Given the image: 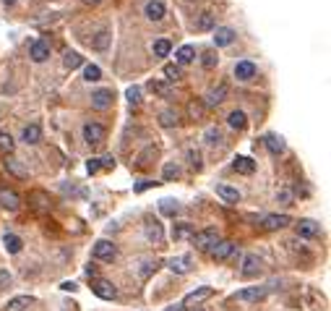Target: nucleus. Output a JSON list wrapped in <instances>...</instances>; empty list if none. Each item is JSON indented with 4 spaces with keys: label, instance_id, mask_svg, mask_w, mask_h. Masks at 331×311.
<instances>
[{
    "label": "nucleus",
    "instance_id": "1",
    "mask_svg": "<svg viewBox=\"0 0 331 311\" xmlns=\"http://www.w3.org/2000/svg\"><path fill=\"white\" fill-rule=\"evenodd\" d=\"M105 136H107V131H105L102 123H97V121L84 123V141L86 144H102Z\"/></svg>",
    "mask_w": 331,
    "mask_h": 311
},
{
    "label": "nucleus",
    "instance_id": "2",
    "mask_svg": "<svg viewBox=\"0 0 331 311\" xmlns=\"http://www.w3.org/2000/svg\"><path fill=\"white\" fill-rule=\"evenodd\" d=\"M193 246L196 249H211L217 241H219V233L214 230V227H206V230H198V233H193Z\"/></svg>",
    "mask_w": 331,
    "mask_h": 311
},
{
    "label": "nucleus",
    "instance_id": "3",
    "mask_svg": "<svg viewBox=\"0 0 331 311\" xmlns=\"http://www.w3.org/2000/svg\"><path fill=\"white\" fill-rule=\"evenodd\" d=\"M91 293L99 296V298H105V301H112L117 296V288L110 280H91Z\"/></svg>",
    "mask_w": 331,
    "mask_h": 311
},
{
    "label": "nucleus",
    "instance_id": "4",
    "mask_svg": "<svg viewBox=\"0 0 331 311\" xmlns=\"http://www.w3.org/2000/svg\"><path fill=\"white\" fill-rule=\"evenodd\" d=\"M209 251H211V259H214V262H224V259H229V256H232L235 243H232V241H217Z\"/></svg>",
    "mask_w": 331,
    "mask_h": 311
},
{
    "label": "nucleus",
    "instance_id": "5",
    "mask_svg": "<svg viewBox=\"0 0 331 311\" xmlns=\"http://www.w3.org/2000/svg\"><path fill=\"white\" fill-rule=\"evenodd\" d=\"M144 16L149 18V21H162V18L167 16V8H164L162 0H149V3L144 5Z\"/></svg>",
    "mask_w": 331,
    "mask_h": 311
},
{
    "label": "nucleus",
    "instance_id": "6",
    "mask_svg": "<svg viewBox=\"0 0 331 311\" xmlns=\"http://www.w3.org/2000/svg\"><path fill=\"white\" fill-rule=\"evenodd\" d=\"M224 97H227V84L211 87V89L206 91V97H204V105H206V107H217V105L224 102Z\"/></svg>",
    "mask_w": 331,
    "mask_h": 311
},
{
    "label": "nucleus",
    "instance_id": "7",
    "mask_svg": "<svg viewBox=\"0 0 331 311\" xmlns=\"http://www.w3.org/2000/svg\"><path fill=\"white\" fill-rule=\"evenodd\" d=\"M29 58L34 63H44V60L50 58V44L44 42V40H34L32 47H29Z\"/></svg>",
    "mask_w": 331,
    "mask_h": 311
},
{
    "label": "nucleus",
    "instance_id": "8",
    "mask_svg": "<svg viewBox=\"0 0 331 311\" xmlns=\"http://www.w3.org/2000/svg\"><path fill=\"white\" fill-rule=\"evenodd\" d=\"M292 225V217L290 215H269L263 217V230H282V227Z\"/></svg>",
    "mask_w": 331,
    "mask_h": 311
},
{
    "label": "nucleus",
    "instance_id": "9",
    "mask_svg": "<svg viewBox=\"0 0 331 311\" xmlns=\"http://www.w3.org/2000/svg\"><path fill=\"white\" fill-rule=\"evenodd\" d=\"M256 73H258V68H256V63H251V60H240L235 66V79H240V81L256 79Z\"/></svg>",
    "mask_w": 331,
    "mask_h": 311
},
{
    "label": "nucleus",
    "instance_id": "10",
    "mask_svg": "<svg viewBox=\"0 0 331 311\" xmlns=\"http://www.w3.org/2000/svg\"><path fill=\"white\" fill-rule=\"evenodd\" d=\"M94 259H102V262H112L115 259V246L110 241H97L94 243Z\"/></svg>",
    "mask_w": 331,
    "mask_h": 311
},
{
    "label": "nucleus",
    "instance_id": "11",
    "mask_svg": "<svg viewBox=\"0 0 331 311\" xmlns=\"http://www.w3.org/2000/svg\"><path fill=\"white\" fill-rule=\"evenodd\" d=\"M261 272V259L256 254H248L245 259H243V269H240V274L243 277H256V274Z\"/></svg>",
    "mask_w": 331,
    "mask_h": 311
},
{
    "label": "nucleus",
    "instance_id": "12",
    "mask_svg": "<svg viewBox=\"0 0 331 311\" xmlns=\"http://www.w3.org/2000/svg\"><path fill=\"white\" fill-rule=\"evenodd\" d=\"M211 290L209 285H204V288H198V290H190L185 298H183V306H196V304H201V301H206V298H211Z\"/></svg>",
    "mask_w": 331,
    "mask_h": 311
},
{
    "label": "nucleus",
    "instance_id": "13",
    "mask_svg": "<svg viewBox=\"0 0 331 311\" xmlns=\"http://www.w3.org/2000/svg\"><path fill=\"white\" fill-rule=\"evenodd\" d=\"M91 105H94L97 110H107L110 105H112V91L110 89H97L94 94H91Z\"/></svg>",
    "mask_w": 331,
    "mask_h": 311
},
{
    "label": "nucleus",
    "instance_id": "14",
    "mask_svg": "<svg viewBox=\"0 0 331 311\" xmlns=\"http://www.w3.org/2000/svg\"><path fill=\"white\" fill-rule=\"evenodd\" d=\"M167 267H170L172 272H178V274H185V272L193 267V262H190L188 254H183V256H172V259L167 262Z\"/></svg>",
    "mask_w": 331,
    "mask_h": 311
},
{
    "label": "nucleus",
    "instance_id": "15",
    "mask_svg": "<svg viewBox=\"0 0 331 311\" xmlns=\"http://www.w3.org/2000/svg\"><path fill=\"white\" fill-rule=\"evenodd\" d=\"M29 204L37 209V212H47L50 209V196L44 191H32L29 194Z\"/></svg>",
    "mask_w": 331,
    "mask_h": 311
},
{
    "label": "nucleus",
    "instance_id": "16",
    "mask_svg": "<svg viewBox=\"0 0 331 311\" xmlns=\"http://www.w3.org/2000/svg\"><path fill=\"white\" fill-rule=\"evenodd\" d=\"M232 40H235V32L229 29V26H217V32H214L217 47H227V44H232Z\"/></svg>",
    "mask_w": 331,
    "mask_h": 311
},
{
    "label": "nucleus",
    "instance_id": "17",
    "mask_svg": "<svg viewBox=\"0 0 331 311\" xmlns=\"http://www.w3.org/2000/svg\"><path fill=\"white\" fill-rule=\"evenodd\" d=\"M232 168L237 173H243V176H253L256 173V162L251 157H243V154H237V157L232 160Z\"/></svg>",
    "mask_w": 331,
    "mask_h": 311
},
{
    "label": "nucleus",
    "instance_id": "18",
    "mask_svg": "<svg viewBox=\"0 0 331 311\" xmlns=\"http://www.w3.org/2000/svg\"><path fill=\"white\" fill-rule=\"evenodd\" d=\"M266 296V288H243L240 293H237V301H245V304H253V301H261Z\"/></svg>",
    "mask_w": 331,
    "mask_h": 311
},
{
    "label": "nucleus",
    "instance_id": "19",
    "mask_svg": "<svg viewBox=\"0 0 331 311\" xmlns=\"http://www.w3.org/2000/svg\"><path fill=\"white\" fill-rule=\"evenodd\" d=\"M217 194L222 196L227 204H237V201H240V191L232 188V186H227V183H219V186H217Z\"/></svg>",
    "mask_w": 331,
    "mask_h": 311
},
{
    "label": "nucleus",
    "instance_id": "20",
    "mask_svg": "<svg viewBox=\"0 0 331 311\" xmlns=\"http://www.w3.org/2000/svg\"><path fill=\"white\" fill-rule=\"evenodd\" d=\"M321 233V227L318 222H313V220H302V222L297 225V235L300 238H316Z\"/></svg>",
    "mask_w": 331,
    "mask_h": 311
},
{
    "label": "nucleus",
    "instance_id": "21",
    "mask_svg": "<svg viewBox=\"0 0 331 311\" xmlns=\"http://www.w3.org/2000/svg\"><path fill=\"white\" fill-rule=\"evenodd\" d=\"M3 165H5V170H8V173H13L16 178H21V180H24V178H29V170H26V168H24V165L18 162V160H13V157H5V162H3Z\"/></svg>",
    "mask_w": 331,
    "mask_h": 311
},
{
    "label": "nucleus",
    "instance_id": "22",
    "mask_svg": "<svg viewBox=\"0 0 331 311\" xmlns=\"http://www.w3.org/2000/svg\"><path fill=\"white\" fill-rule=\"evenodd\" d=\"M3 246H5L8 254H18V251L24 249V241H21L16 233H5V235H3Z\"/></svg>",
    "mask_w": 331,
    "mask_h": 311
},
{
    "label": "nucleus",
    "instance_id": "23",
    "mask_svg": "<svg viewBox=\"0 0 331 311\" xmlns=\"http://www.w3.org/2000/svg\"><path fill=\"white\" fill-rule=\"evenodd\" d=\"M206 115V105L201 102V99H190L188 102V118L190 121H204Z\"/></svg>",
    "mask_w": 331,
    "mask_h": 311
},
{
    "label": "nucleus",
    "instance_id": "24",
    "mask_svg": "<svg viewBox=\"0 0 331 311\" xmlns=\"http://www.w3.org/2000/svg\"><path fill=\"white\" fill-rule=\"evenodd\" d=\"M146 238H149L151 243H157V246L162 243L164 235H162V225L157 222V220H154V222H151V220H146Z\"/></svg>",
    "mask_w": 331,
    "mask_h": 311
},
{
    "label": "nucleus",
    "instance_id": "25",
    "mask_svg": "<svg viewBox=\"0 0 331 311\" xmlns=\"http://www.w3.org/2000/svg\"><path fill=\"white\" fill-rule=\"evenodd\" d=\"M227 123H229V128H235V131H243L248 126V118H245L243 110H232V113L227 115Z\"/></svg>",
    "mask_w": 331,
    "mask_h": 311
},
{
    "label": "nucleus",
    "instance_id": "26",
    "mask_svg": "<svg viewBox=\"0 0 331 311\" xmlns=\"http://www.w3.org/2000/svg\"><path fill=\"white\" fill-rule=\"evenodd\" d=\"M21 139H24L26 144H39V141H42V128L37 126V123L26 126V128H24V133H21Z\"/></svg>",
    "mask_w": 331,
    "mask_h": 311
},
{
    "label": "nucleus",
    "instance_id": "27",
    "mask_svg": "<svg viewBox=\"0 0 331 311\" xmlns=\"http://www.w3.org/2000/svg\"><path fill=\"white\" fill-rule=\"evenodd\" d=\"M34 304V298L32 296H16V298H11V301H8V311H24V309H29Z\"/></svg>",
    "mask_w": 331,
    "mask_h": 311
},
{
    "label": "nucleus",
    "instance_id": "28",
    "mask_svg": "<svg viewBox=\"0 0 331 311\" xmlns=\"http://www.w3.org/2000/svg\"><path fill=\"white\" fill-rule=\"evenodd\" d=\"M193 233H196V230H193L190 222H180V225L172 227V238H175V241H185V238H193Z\"/></svg>",
    "mask_w": 331,
    "mask_h": 311
},
{
    "label": "nucleus",
    "instance_id": "29",
    "mask_svg": "<svg viewBox=\"0 0 331 311\" xmlns=\"http://www.w3.org/2000/svg\"><path fill=\"white\" fill-rule=\"evenodd\" d=\"M149 89L154 91V94H159V97H172V87L167 84V81L151 79V81H149Z\"/></svg>",
    "mask_w": 331,
    "mask_h": 311
},
{
    "label": "nucleus",
    "instance_id": "30",
    "mask_svg": "<svg viewBox=\"0 0 331 311\" xmlns=\"http://www.w3.org/2000/svg\"><path fill=\"white\" fill-rule=\"evenodd\" d=\"M0 201H3V207L11 209V212H16L18 204H21V199H18L16 191H3V194H0Z\"/></svg>",
    "mask_w": 331,
    "mask_h": 311
},
{
    "label": "nucleus",
    "instance_id": "31",
    "mask_svg": "<svg viewBox=\"0 0 331 311\" xmlns=\"http://www.w3.org/2000/svg\"><path fill=\"white\" fill-rule=\"evenodd\" d=\"M159 212H162L164 217H175V215L180 212V204H178L175 199H162V201H159Z\"/></svg>",
    "mask_w": 331,
    "mask_h": 311
},
{
    "label": "nucleus",
    "instance_id": "32",
    "mask_svg": "<svg viewBox=\"0 0 331 311\" xmlns=\"http://www.w3.org/2000/svg\"><path fill=\"white\" fill-rule=\"evenodd\" d=\"M266 149H269L271 154H282L284 152V141L279 139V136H274V133H269V136H266Z\"/></svg>",
    "mask_w": 331,
    "mask_h": 311
},
{
    "label": "nucleus",
    "instance_id": "33",
    "mask_svg": "<svg viewBox=\"0 0 331 311\" xmlns=\"http://www.w3.org/2000/svg\"><path fill=\"white\" fill-rule=\"evenodd\" d=\"M209 29H214V13H201L198 16V21H196V32H209Z\"/></svg>",
    "mask_w": 331,
    "mask_h": 311
},
{
    "label": "nucleus",
    "instance_id": "34",
    "mask_svg": "<svg viewBox=\"0 0 331 311\" xmlns=\"http://www.w3.org/2000/svg\"><path fill=\"white\" fill-rule=\"evenodd\" d=\"M81 63H84V58H81L78 52H73V50H68L66 55H63V66H66L68 71H73V68H78Z\"/></svg>",
    "mask_w": 331,
    "mask_h": 311
},
{
    "label": "nucleus",
    "instance_id": "35",
    "mask_svg": "<svg viewBox=\"0 0 331 311\" xmlns=\"http://www.w3.org/2000/svg\"><path fill=\"white\" fill-rule=\"evenodd\" d=\"M159 123H162L164 128L178 126V113H175V110H162V113H159Z\"/></svg>",
    "mask_w": 331,
    "mask_h": 311
},
{
    "label": "nucleus",
    "instance_id": "36",
    "mask_svg": "<svg viewBox=\"0 0 331 311\" xmlns=\"http://www.w3.org/2000/svg\"><path fill=\"white\" fill-rule=\"evenodd\" d=\"M175 58H178V63H190L193 58H196V50H193L190 44H183V47L175 52Z\"/></svg>",
    "mask_w": 331,
    "mask_h": 311
},
{
    "label": "nucleus",
    "instance_id": "37",
    "mask_svg": "<svg viewBox=\"0 0 331 311\" xmlns=\"http://www.w3.org/2000/svg\"><path fill=\"white\" fill-rule=\"evenodd\" d=\"M107 44H110V32L107 29H102L94 40H91V47L94 50H107Z\"/></svg>",
    "mask_w": 331,
    "mask_h": 311
},
{
    "label": "nucleus",
    "instance_id": "38",
    "mask_svg": "<svg viewBox=\"0 0 331 311\" xmlns=\"http://www.w3.org/2000/svg\"><path fill=\"white\" fill-rule=\"evenodd\" d=\"M185 160H188V165H190L193 170H201V168H204V162H201V152L193 149V146L185 152Z\"/></svg>",
    "mask_w": 331,
    "mask_h": 311
},
{
    "label": "nucleus",
    "instance_id": "39",
    "mask_svg": "<svg viewBox=\"0 0 331 311\" xmlns=\"http://www.w3.org/2000/svg\"><path fill=\"white\" fill-rule=\"evenodd\" d=\"M170 50H172L170 40H157V42H154V55H157V58H167Z\"/></svg>",
    "mask_w": 331,
    "mask_h": 311
},
{
    "label": "nucleus",
    "instance_id": "40",
    "mask_svg": "<svg viewBox=\"0 0 331 311\" xmlns=\"http://www.w3.org/2000/svg\"><path fill=\"white\" fill-rule=\"evenodd\" d=\"M204 139H206V144H211V146H217L219 141H222V131H219V128H217V126H211V128H206Z\"/></svg>",
    "mask_w": 331,
    "mask_h": 311
},
{
    "label": "nucleus",
    "instance_id": "41",
    "mask_svg": "<svg viewBox=\"0 0 331 311\" xmlns=\"http://www.w3.org/2000/svg\"><path fill=\"white\" fill-rule=\"evenodd\" d=\"M157 267H159V262H157V259H144V267H141V272H139V274H141V280H149V274L157 269Z\"/></svg>",
    "mask_w": 331,
    "mask_h": 311
},
{
    "label": "nucleus",
    "instance_id": "42",
    "mask_svg": "<svg viewBox=\"0 0 331 311\" xmlns=\"http://www.w3.org/2000/svg\"><path fill=\"white\" fill-rule=\"evenodd\" d=\"M125 97H128V102H131V107H139L141 105V87H131L125 91Z\"/></svg>",
    "mask_w": 331,
    "mask_h": 311
},
{
    "label": "nucleus",
    "instance_id": "43",
    "mask_svg": "<svg viewBox=\"0 0 331 311\" xmlns=\"http://www.w3.org/2000/svg\"><path fill=\"white\" fill-rule=\"evenodd\" d=\"M164 180H175V178H180V165H175V162H167L164 165Z\"/></svg>",
    "mask_w": 331,
    "mask_h": 311
},
{
    "label": "nucleus",
    "instance_id": "44",
    "mask_svg": "<svg viewBox=\"0 0 331 311\" xmlns=\"http://www.w3.org/2000/svg\"><path fill=\"white\" fill-rule=\"evenodd\" d=\"M164 76H167V81H178L183 76V71H180V66H175V63H167V66H164Z\"/></svg>",
    "mask_w": 331,
    "mask_h": 311
},
{
    "label": "nucleus",
    "instance_id": "45",
    "mask_svg": "<svg viewBox=\"0 0 331 311\" xmlns=\"http://www.w3.org/2000/svg\"><path fill=\"white\" fill-rule=\"evenodd\" d=\"M84 79H86V81H99V79H102V71H99V66H86V68H84Z\"/></svg>",
    "mask_w": 331,
    "mask_h": 311
},
{
    "label": "nucleus",
    "instance_id": "46",
    "mask_svg": "<svg viewBox=\"0 0 331 311\" xmlns=\"http://www.w3.org/2000/svg\"><path fill=\"white\" fill-rule=\"evenodd\" d=\"M0 149H3V152H13V139H11V133L0 131Z\"/></svg>",
    "mask_w": 331,
    "mask_h": 311
},
{
    "label": "nucleus",
    "instance_id": "47",
    "mask_svg": "<svg viewBox=\"0 0 331 311\" xmlns=\"http://www.w3.org/2000/svg\"><path fill=\"white\" fill-rule=\"evenodd\" d=\"M217 60H219V58H217L214 50H206V52H204V68H214Z\"/></svg>",
    "mask_w": 331,
    "mask_h": 311
},
{
    "label": "nucleus",
    "instance_id": "48",
    "mask_svg": "<svg viewBox=\"0 0 331 311\" xmlns=\"http://www.w3.org/2000/svg\"><path fill=\"white\" fill-rule=\"evenodd\" d=\"M99 168H102V165H99V157H91V160H86V170L91 173V176H94V173H99Z\"/></svg>",
    "mask_w": 331,
    "mask_h": 311
},
{
    "label": "nucleus",
    "instance_id": "49",
    "mask_svg": "<svg viewBox=\"0 0 331 311\" xmlns=\"http://www.w3.org/2000/svg\"><path fill=\"white\" fill-rule=\"evenodd\" d=\"M8 285H11V272H8V269H0V290L8 288Z\"/></svg>",
    "mask_w": 331,
    "mask_h": 311
},
{
    "label": "nucleus",
    "instance_id": "50",
    "mask_svg": "<svg viewBox=\"0 0 331 311\" xmlns=\"http://www.w3.org/2000/svg\"><path fill=\"white\" fill-rule=\"evenodd\" d=\"M277 201H282V204H287V201H292V191H287V188H282L279 194H277Z\"/></svg>",
    "mask_w": 331,
    "mask_h": 311
},
{
    "label": "nucleus",
    "instance_id": "51",
    "mask_svg": "<svg viewBox=\"0 0 331 311\" xmlns=\"http://www.w3.org/2000/svg\"><path fill=\"white\" fill-rule=\"evenodd\" d=\"M99 165H102V168H115V157H112V154H107V157H99Z\"/></svg>",
    "mask_w": 331,
    "mask_h": 311
},
{
    "label": "nucleus",
    "instance_id": "52",
    "mask_svg": "<svg viewBox=\"0 0 331 311\" xmlns=\"http://www.w3.org/2000/svg\"><path fill=\"white\" fill-rule=\"evenodd\" d=\"M151 186H157V183H154V180H139V183H136V191H139V194H141V191L151 188Z\"/></svg>",
    "mask_w": 331,
    "mask_h": 311
},
{
    "label": "nucleus",
    "instance_id": "53",
    "mask_svg": "<svg viewBox=\"0 0 331 311\" xmlns=\"http://www.w3.org/2000/svg\"><path fill=\"white\" fill-rule=\"evenodd\" d=\"M60 288H63V290H76V285H73V282H63Z\"/></svg>",
    "mask_w": 331,
    "mask_h": 311
},
{
    "label": "nucleus",
    "instance_id": "54",
    "mask_svg": "<svg viewBox=\"0 0 331 311\" xmlns=\"http://www.w3.org/2000/svg\"><path fill=\"white\" fill-rule=\"evenodd\" d=\"M164 311H183V306H170V309H164Z\"/></svg>",
    "mask_w": 331,
    "mask_h": 311
},
{
    "label": "nucleus",
    "instance_id": "55",
    "mask_svg": "<svg viewBox=\"0 0 331 311\" xmlns=\"http://www.w3.org/2000/svg\"><path fill=\"white\" fill-rule=\"evenodd\" d=\"M84 3H89V5H97V3H102V0H84Z\"/></svg>",
    "mask_w": 331,
    "mask_h": 311
},
{
    "label": "nucleus",
    "instance_id": "56",
    "mask_svg": "<svg viewBox=\"0 0 331 311\" xmlns=\"http://www.w3.org/2000/svg\"><path fill=\"white\" fill-rule=\"evenodd\" d=\"M3 3H5V5H13V3H16V0H3Z\"/></svg>",
    "mask_w": 331,
    "mask_h": 311
},
{
    "label": "nucleus",
    "instance_id": "57",
    "mask_svg": "<svg viewBox=\"0 0 331 311\" xmlns=\"http://www.w3.org/2000/svg\"><path fill=\"white\" fill-rule=\"evenodd\" d=\"M196 311H201V309H196Z\"/></svg>",
    "mask_w": 331,
    "mask_h": 311
}]
</instances>
